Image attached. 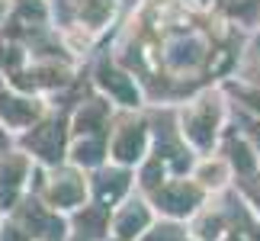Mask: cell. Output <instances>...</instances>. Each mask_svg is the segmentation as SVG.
Returning a JSON list of instances; mask_svg holds the SVG:
<instances>
[{
	"label": "cell",
	"mask_w": 260,
	"mask_h": 241,
	"mask_svg": "<svg viewBox=\"0 0 260 241\" xmlns=\"http://www.w3.org/2000/svg\"><path fill=\"white\" fill-rule=\"evenodd\" d=\"M138 152H142V129H128V132L119 138L116 155L122 161H132V158H138Z\"/></svg>",
	"instance_id": "1"
},
{
	"label": "cell",
	"mask_w": 260,
	"mask_h": 241,
	"mask_svg": "<svg viewBox=\"0 0 260 241\" xmlns=\"http://www.w3.org/2000/svg\"><path fill=\"white\" fill-rule=\"evenodd\" d=\"M103 84L113 90L116 97H122L125 103H135V90H132V84H128L122 74H116V71H103Z\"/></svg>",
	"instance_id": "2"
},
{
	"label": "cell",
	"mask_w": 260,
	"mask_h": 241,
	"mask_svg": "<svg viewBox=\"0 0 260 241\" xmlns=\"http://www.w3.org/2000/svg\"><path fill=\"white\" fill-rule=\"evenodd\" d=\"M161 199L167 203V209H171V213H186L189 203L196 199V193H193V190H177V193H164Z\"/></svg>",
	"instance_id": "3"
},
{
	"label": "cell",
	"mask_w": 260,
	"mask_h": 241,
	"mask_svg": "<svg viewBox=\"0 0 260 241\" xmlns=\"http://www.w3.org/2000/svg\"><path fill=\"white\" fill-rule=\"evenodd\" d=\"M0 113H4L7 119H13V123H23V119L32 116V106H19V100L0 97Z\"/></svg>",
	"instance_id": "4"
},
{
	"label": "cell",
	"mask_w": 260,
	"mask_h": 241,
	"mask_svg": "<svg viewBox=\"0 0 260 241\" xmlns=\"http://www.w3.org/2000/svg\"><path fill=\"white\" fill-rule=\"evenodd\" d=\"M77 158H81V161H87V164H93V161H96L100 155H96V148H93V145H87V148L81 145V148H77Z\"/></svg>",
	"instance_id": "5"
}]
</instances>
